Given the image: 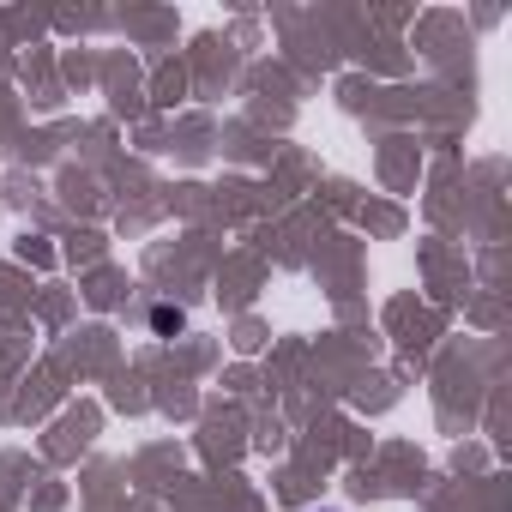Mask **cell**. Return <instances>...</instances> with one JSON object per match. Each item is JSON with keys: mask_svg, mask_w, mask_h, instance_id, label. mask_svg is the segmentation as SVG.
<instances>
[{"mask_svg": "<svg viewBox=\"0 0 512 512\" xmlns=\"http://www.w3.org/2000/svg\"><path fill=\"white\" fill-rule=\"evenodd\" d=\"M151 326H157V332H181V308H157Z\"/></svg>", "mask_w": 512, "mask_h": 512, "instance_id": "6da1fadb", "label": "cell"}]
</instances>
